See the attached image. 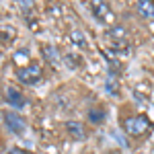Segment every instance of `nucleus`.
Returning a JSON list of instances; mask_svg holds the SVG:
<instances>
[{"label": "nucleus", "instance_id": "f03ea898", "mask_svg": "<svg viewBox=\"0 0 154 154\" xmlns=\"http://www.w3.org/2000/svg\"><path fill=\"white\" fill-rule=\"evenodd\" d=\"M17 78H19L21 84L35 86V84H39L41 78H43V70H41V66H37V64H29L27 68H19V70H17Z\"/></svg>", "mask_w": 154, "mask_h": 154}, {"label": "nucleus", "instance_id": "f8f14e48", "mask_svg": "<svg viewBox=\"0 0 154 154\" xmlns=\"http://www.w3.org/2000/svg\"><path fill=\"white\" fill-rule=\"evenodd\" d=\"M107 91H109V93H111L113 97H117V95H119V82H117V78H115L113 74L107 78Z\"/></svg>", "mask_w": 154, "mask_h": 154}, {"label": "nucleus", "instance_id": "7ed1b4c3", "mask_svg": "<svg viewBox=\"0 0 154 154\" xmlns=\"http://www.w3.org/2000/svg\"><path fill=\"white\" fill-rule=\"evenodd\" d=\"M2 121H4L6 130L11 131V134H17V136L25 134V130H27V121H25L19 113H14V111H6V113L2 115Z\"/></svg>", "mask_w": 154, "mask_h": 154}, {"label": "nucleus", "instance_id": "9b49d317", "mask_svg": "<svg viewBox=\"0 0 154 154\" xmlns=\"http://www.w3.org/2000/svg\"><path fill=\"white\" fill-rule=\"evenodd\" d=\"M109 35L113 37V39H115V41H123V39H125V37H128V31H125V29H123V27H111V29H109Z\"/></svg>", "mask_w": 154, "mask_h": 154}, {"label": "nucleus", "instance_id": "423d86ee", "mask_svg": "<svg viewBox=\"0 0 154 154\" xmlns=\"http://www.w3.org/2000/svg\"><path fill=\"white\" fill-rule=\"evenodd\" d=\"M138 14L146 21H154V0H138Z\"/></svg>", "mask_w": 154, "mask_h": 154}, {"label": "nucleus", "instance_id": "ddd939ff", "mask_svg": "<svg viewBox=\"0 0 154 154\" xmlns=\"http://www.w3.org/2000/svg\"><path fill=\"white\" fill-rule=\"evenodd\" d=\"M14 4L25 12H31L33 11V6H35V0H14Z\"/></svg>", "mask_w": 154, "mask_h": 154}, {"label": "nucleus", "instance_id": "4468645a", "mask_svg": "<svg viewBox=\"0 0 154 154\" xmlns=\"http://www.w3.org/2000/svg\"><path fill=\"white\" fill-rule=\"evenodd\" d=\"M88 119H91V121H95V123H101V121L105 119V113H103V111H99V109H91V111H88Z\"/></svg>", "mask_w": 154, "mask_h": 154}, {"label": "nucleus", "instance_id": "1a4fd4ad", "mask_svg": "<svg viewBox=\"0 0 154 154\" xmlns=\"http://www.w3.org/2000/svg\"><path fill=\"white\" fill-rule=\"evenodd\" d=\"M6 101H8L12 107H23V103H25L23 93L17 91L14 86H8V88H6Z\"/></svg>", "mask_w": 154, "mask_h": 154}, {"label": "nucleus", "instance_id": "f257e3e1", "mask_svg": "<svg viewBox=\"0 0 154 154\" xmlns=\"http://www.w3.org/2000/svg\"><path fill=\"white\" fill-rule=\"evenodd\" d=\"M150 128V121L146 115H130L123 121V130L130 138H142Z\"/></svg>", "mask_w": 154, "mask_h": 154}, {"label": "nucleus", "instance_id": "2eb2a0df", "mask_svg": "<svg viewBox=\"0 0 154 154\" xmlns=\"http://www.w3.org/2000/svg\"><path fill=\"white\" fill-rule=\"evenodd\" d=\"M66 64H68L70 68H78V66H80V56H76V54H66Z\"/></svg>", "mask_w": 154, "mask_h": 154}, {"label": "nucleus", "instance_id": "6e6552de", "mask_svg": "<svg viewBox=\"0 0 154 154\" xmlns=\"http://www.w3.org/2000/svg\"><path fill=\"white\" fill-rule=\"evenodd\" d=\"M70 43L72 45H76V48L80 49H86L88 48V39H86V35H84L80 29H70Z\"/></svg>", "mask_w": 154, "mask_h": 154}, {"label": "nucleus", "instance_id": "9d476101", "mask_svg": "<svg viewBox=\"0 0 154 154\" xmlns=\"http://www.w3.org/2000/svg\"><path fill=\"white\" fill-rule=\"evenodd\" d=\"M12 62H14L19 68H27V66H29V51H27V49H19V51L12 56Z\"/></svg>", "mask_w": 154, "mask_h": 154}, {"label": "nucleus", "instance_id": "dca6fc26", "mask_svg": "<svg viewBox=\"0 0 154 154\" xmlns=\"http://www.w3.org/2000/svg\"><path fill=\"white\" fill-rule=\"evenodd\" d=\"M6 154H29L27 150H23V148H12V150H8Z\"/></svg>", "mask_w": 154, "mask_h": 154}, {"label": "nucleus", "instance_id": "20e7f679", "mask_svg": "<svg viewBox=\"0 0 154 154\" xmlns=\"http://www.w3.org/2000/svg\"><path fill=\"white\" fill-rule=\"evenodd\" d=\"M64 130H66V134L70 136L72 140H76V142H80V140L86 138V128H84L82 121L70 119V121H66V123H64Z\"/></svg>", "mask_w": 154, "mask_h": 154}, {"label": "nucleus", "instance_id": "0eeeda50", "mask_svg": "<svg viewBox=\"0 0 154 154\" xmlns=\"http://www.w3.org/2000/svg\"><path fill=\"white\" fill-rule=\"evenodd\" d=\"M41 56H43V60L49 62V64H58L60 62L58 48H56V45H49V43H43V45H41Z\"/></svg>", "mask_w": 154, "mask_h": 154}, {"label": "nucleus", "instance_id": "39448f33", "mask_svg": "<svg viewBox=\"0 0 154 154\" xmlns=\"http://www.w3.org/2000/svg\"><path fill=\"white\" fill-rule=\"evenodd\" d=\"M91 8L95 12V17L101 19V21H111L113 19L111 8H109V4H107L105 0H91Z\"/></svg>", "mask_w": 154, "mask_h": 154}]
</instances>
